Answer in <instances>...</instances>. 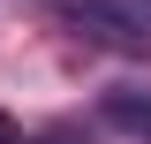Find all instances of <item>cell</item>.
Returning <instances> with one entry per match:
<instances>
[{"mask_svg":"<svg viewBox=\"0 0 151 144\" xmlns=\"http://www.w3.org/2000/svg\"><path fill=\"white\" fill-rule=\"evenodd\" d=\"M68 15L83 23L91 38H106L113 53H151V23H136L129 8H121V0H76Z\"/></svg>","mask_w":151,"mask_h":144,"instance_id":"1","label":"cell"},{"mask_svg":"<svg viewBox=\"0 0 151 144\" xmlns=\"http://www.w3.org/2000/svg\"><path fill=\"white\" fill-rule=\"evenodd\" d=\"M106 114H113L121 129H136V137L151 144V99H129V91H121V99H106Z\"/></svg>","mask_w":151,"mask_h":144,"instance_id":"2","label":"cell"},{"mask_svg":"<svg viewBox=\"0 0 151 144\" xmlns=\"http://www.w3.org/2000/svg\"><path fill=\"white\" fill-rule=\"evenodd\" d=\"M0 144H23V129H15V114H0Z\"/></svg>","mask_w":151,"mask_h":144,"instance_id":"3","label":"cell"}]
</instances>
